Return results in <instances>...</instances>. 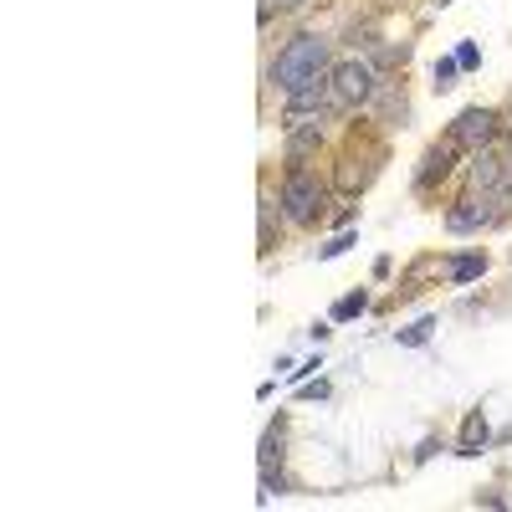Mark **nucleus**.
I'll return each mask as SVG.
<instances>
[{
	"mask_svg": "<svg viewBox=\"0 0 512 512\" xmlns=\"http://www.w3.org/2000/svg\"><path fill=\"white\" fill-rule=\"evenodd\" d=\"M333 41L323 36V31H297V36H287L282 41V52L272 57V67H267V82L282 93V98H292V93H303V88H313V82H323L328 72H333Z\"/></svg>",
	"mask_w": 512,
	"mask_h": 512,
	"instance_id": "f257e3e1",
	"label": "nucleus"
},
{
	"mask_svg": "<svg viewBox=\"0 0 512 512\" xmlns=\"http://www.w3.org/2000/svg\"><path fill=\"white\" fill-rule=\"evenodd\" d=\"M277 205H282L287 226H318L323 210H328V180L308 164H287L282 185H277Z\"/></svg>",
	"mask_w": 512,
	"mask_h": 512,
	"instance_id": "f03ea898",
	"label": "nucleus"
},
{
	"mask_svg": "<svg viewBox=\"0 0 512 512\" xmlns=\"http://www.w3.org/2000/svg\"><path fill=\"white\" fill-rule=\"evenodd\" d=\"M328 88H333V103L338 108H369V98L379 88V72H374L369 57H344V62H333Z\"/></svg>",
	"mask_w": 512,
	"mask_h": 512,
	"instance_id": "7ed1b4c3",
	"label": "nucleus"
},
{
	"mask_svg": "<svg viewBox=\"0 0 512 512\" xmlns=\"http://www.w3.org/2000/svg\"><path fill=\"white\" fill-rule=\"evenodd\" d=\"M502 134H507V123H502L497 108H461L446 139H451L456 149H466V154H477V149H497Z\"/></svg>",
	"mask_w": 512,
	"mask_h": 512,
	"instance_id": "20e7f679",
	"label": "nucleus"
},
{
	"mask_svg": "<svg viewBox=\"0 0 512 512\" xmlns=\"http://www.w3.org/2000/svg\"><path fill=\"white\" fill-rule=\"evenodd\" d=\"M502 200L497 195H482V190H466L451 210H446V231H456V236H472V231H482V226H497L502 221V210H497Z\"/></svg>",
	"mask_w": 512,
	"mask_h": 512,
	"instance_id": "39448f33",
	"label": "nucleus"
},
{
	"mask_svg": "<svg viewBox=\"0 0 512 512\" xmlns=\"http://www.w3.org/2000/svg\"><path fill=\"white\" fill-rule=\"evenodd\" d=\"M328 139V128H323V113L313 118H287V164H308V154H318Z\"/></svg>",
	"mask_w": 512,
	"mask_h": 512,
	"instance_id": "423d86ee",
	"label": "nucleus"
},
{
	"mask_svg": "<svg viewBox=\"0 0 512 512\" xmlns=\"http://www.w3.org/2000/svg\"><path fill=\"white\" fill-rule=\"evenodd\" d=\"M451 169H456V144L451 139L431 144V149H425V159H420V169H415V195H431L436 180H446Z\"/></svg>",
	"mask_w": 512,
	"mask_h": 512,
	"instance_id": "0eeeda50",
	"label": "nucleus"
},
{
	"mask_svg": "<svg viewBox=\"0 0 512 512\" xmlns=\"http://www.w3.org/2000/svg\"><path fill=\"white\" fill-rule=\"evenodd\" d=\"M502 180H507V159H502L497 149H477L472 164H466V185L482 190V195H497Z\"/></svg>",
	"mask_w": 512,
	"mask_h": 512,
	"instance_id": "6e6552de",
	"label": "nucleus"
},
{
	"mask_svg": "<svg viewBox=\"0 0 512 512\" xmlns=\"http://www.w3.org/2000/svg\"><path fill=\"white\" fill-rule=\"evenodd\" d=\"M487 436H492L487 415H482V410H466V420H461V436H456V456H482Z\"/></svg>",
	"mask_w": 512,
	"mask_h": 512,
	"instance_id": "1a4fd4ad",
	"label": "nucleus"
},
{
	"mask_svg": "<svg viewBox=\"0 0 512 512\" xmlns=\"http://www.w3.org/2000/svg\"><path fill=\"white\" fill-rule=\"evenodd\" d=\"M482 272H487V256H482V251H466V256H451V262H446V277H451V287L477 282Z\"/></svg>",
	"mask_w": 512,
	"mask_h": 512,
	"instance_id": "9d476101",
	"label": "nucleus"
},
{
	"mask_svg": "<svg viewBox=\"0 0 512 512\" xmlns=\"http://www.w3.org/2000/svg\"><path fill=\"white\" fill-rule=\"evenodd\" d=\"M369 313V292L359 287V292H344V297H338V303H333V323H354V318H364Z\"/></svg>",
	"mask_w": 512,
	"mask_h": 512,
	"instance_id": "9b49d317",
	"label": "nucleus"
},
{
	"mask_svg": "<svg viewBox=\"0 0 512 512\" xmlns=\"http://www.w3.org/2000/svg\"><path fill=\"white\" fill-rule=\"evenodd\" d=\"M277 210L282 205H272V195H262V210H256V221H262V256L277 246Z\"/></svg>",
	"mask_w": 512,
	"mask_h": 512,
	"instance_id": "f8f14e48",
	"label": "nucleus"
},
{
	"mask_svg": "<svg viewBox=\"0 0 512 512\" xmlns=\"http://www.w3.org/2000/svg\"><path fill=\"white\" fill-rule=\"evenodd\" d=\"M431 333H436V318H420V323H410V328H400L395 338L405 349H420V344H431Z\"/></svg>",
	"mask_w": 512,
	"mask_h": 512,
	"instance_id": "ddd939ff",
	"label": "nucleus"
},
{
	"mask_svg": "<svg viewBox=\"0 0 512 512\" xmlns=\"http://www.w3.org/2000/svg\"><path fill=\"white\" fill-rule=\"evenodd\" d=\"M456 72H461V62H456V52L436 62V72H431V77H436V93H446V88H456Z\"/></svg>",
	"mask_w": 512,
	"mask_h": 512,
	"instance_id": "4468645a",
	"label": "nucleus"
},
{
	"mask_svg": "<svg viewBox=\"0 0 512 512\" xmlns=\"http://www.w3.org/2000/svg\"><path fill=\"white\" fill-rule=\"evenodd\" d=\"M349 246H354V231L344 226V231H338L333 241H323V246H318V262H333V256H344Z\"/></svg>",
	"mask_w": 512,
	"mask_h": 512,
	"instance_id": "2eb2a0df",
	"label": "nucleus"
},
{
	"mask_svg": "<svg viewBox=\"0 0 512 512\" xmlns=\"http://www.w3.org/2000/svg\"><path fill=\"white\" fill-rule=\"evenodd\" d=\"M282 492H287V477L272 472V466H262V502H272V497H282Z\"/></svg>",
	"mask_w": 512,
	"mask_h": 512,
	"instance_id": "dca6fc26",
	"label": "nucleus"
},
{
	"mask_svg": "<svg viewBox=\"0 0 512 512\" xmlns=\"http://www.w3.org/2000/svg\"><path fill=\"white\" fill-rule=\"evenodd\" d=\"M456 62H461V72H477V67H482V47H477V41H461Z\"/></svg>",
	"mask_w": 512,
	"mask_h": 512,
	"instance_id": "f3484780",
	"label": "nucleus"
},
{
	"mask_svg": "<svg viewBox=\"0 0 512 512\" xmlns=\"http://www.w3.org/2000/svg\"><path fill=\"white\" fill-rule=\"evenodd\" d=\"M297 6H308V0H262V26H272L277 11H297Z\"/></svg>",
	"mask_w": 512,
	"mask_h": 512,
	"instance_id": "a211bd4d",
	"label": "nucleus"
},
{
	"mask_svg": "<svg viewBox=\"0 0 512 512\" xmlns=\"http://www.w3.org/2000/svg\"><path fill=\"white\" fill-rule=\"evenodd\" d=\"M318 369H323V359H318V354H313V359H308V364H297V369H292V374H287V379H292V384H308V379H313V374H318Z\"/></svg>",
	"mask_w": 512,
	"mask_h": 512,
	"instance_id": "6ab92c4d",
	"label": "nucleus"
},
{
	"mask_svg": "<svg viewBox=\"0 0 512 512\" xmlns=\"http://www.w3.org/2000/svg\"><path fill=\"white\" fill-rule=\"evenodd\" d=\"M328 333H333V318H328V323H313V328H308V338H313V344H323Z\"/></svg>",
	"mask_w": 512,
	"mask_h": 512,
	"instance_id": "aec40b11",
	"label": "nucleus"
},
{
	"mask_svg": "<svg viewBox=\"0 0 512 512\" xmlns=\"http://www.w3.org/2000/svg\"><path fill=\"white\" fill-rule=\"evenodd\" d=\"M303 395H308V400H328V384H323V379H318V384H303Z\"/></svg>",
	"mask_w": 512,
	"mask_h": 512,
	"instance_id": "412c9836",
	"label": "nucleus"
}]
</instances>
